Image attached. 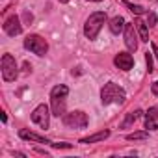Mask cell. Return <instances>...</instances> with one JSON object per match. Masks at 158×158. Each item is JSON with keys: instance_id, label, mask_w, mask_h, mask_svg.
Here are the masks:
<instances>
[{"instance_id": "1", "label": "cell", "mask_w": 158, "mask_h": 158, "mask_svg": "<svg viewBox=\"0 0 158 158\" xmlns=\"http://www.w3.org/2000/svg\"><path fill=\"white\" fill-rule=\"evenodd\" d=\"M67 95H69V88L60 84L54 86L50 91V110L52 115L56 117H63L65 115V104H67Z\"/></svg>"}, {"instance_id": "2", "label": "cell", "mask_w": 158, "mask_h": 158, "mask_svg": "<svg viewBox=\"0 0 158 158\" xmlns=\"http://www.w3.org/2000/svg\"><path fill=\"white\" fill-rule=\"evenodd\" d=\"M104 23H106V13H104V11H95V13H91V15L88 17V21H86V24H84V34H86V37H88L89 41L97 39V35H99V32H101V28H102Z\"/></svg>"}, {"instance_id": "3", "label": "cell", "mask_w": 158, "mask_h": 158, "mask_svg": "<svg viewBox=\"0 0 158 158\" xmlns=\"http://www.w3.org/2000/svg\"><path fill=\"white\" fill-rule=\"evenodd\" d=\"M127 99V93L121 86L108 82L104 84V88L101 89V102L102 104H112V102H123Z\"/></svg>"}, {"instance_id": "4", "label": "cell", "mask_w": 158, "mask_h": 158, "mask_svg": "<svg viewBox=\"0 0 158 158\" xmlns=\"http://www.w3.org/2000/svg\"><path fill=\"white\" fill-rule=\"evenodd\" d=\"M24 48H28L30 52H34L37 56H45L48 52V43H47L45 37H41L37 34H30L24 39Z\"/></svg>"}, {"instance_id": "5", "label": "cell", "mask_w": 158, "mask_h": 158, "mask_svg": "<svg viewBox=\"0 0 158 158\" xmlns=\"http://www.w3.org/2000/svg\"><path fill=\"white\" fill-rule=\"evenodd\" d=\"M61 119H63V125H65L67 128H86L88 123H89L88 115H86L82 110L69 112V114H65Z\"/></svg>"}, {"instance_id": "6", "label": "cell", "mask_w": 158, "mask_h": 158, "mask_svg": "<svg viewBox=\"0 0 158 158\" xmlns=\"http://www.w3.org/2000/svg\"><path fill=\"white\" fill-rule=\"evenodd\" d=\"M17 76H19V71H17L15 58L11 54H4L2 56V78L6 82H13Z\"/></svg>"}, {"instance_id": "7", "label": "cell", "mask_w": 158, "mask_h": 158, "mask_svg": "<svg viewBox=\"0 0 158 158\" xmlns=\"http://www.w3.org/2000/svg\"><path fill=\"white\" fill-rule=\"evenodd\" d=\"M32 121L37 125V127H41V128H48V125H50V108L47 106V104H39L34 112H32Z\"/></svg>"}, {"instance_id": "8", "label": "cell", "mask_w": 158, "mask_h": 158, "mask_svg": "<svg viewBox=\"0 0 158 158\" xmlns=\"http://www.w3.org/2000/svg\"><path fill=\"white\" fill-rule=\"evenodd\" d=\"M123 34H125V45H127V48H128L130 52H136V50H138V35H136L134 24H128V23H127Z\"/></svg>"}, {"instance_id": "9", "label": "cell", "mask_w": 158, "mask_h": 158, "mask_svg": "<svg viewBox=\"0 0 158 158\" xmlns=\"http://www.w3.org/2000/svg\"><path fill=\"white\" fill-rule=\"evenodd\" d=\"M4 32H6L8 35H11V37H15V35H21V32H23V26H21V21H19V17H17V15L10 17V19L4 23Z\"/></svg>"}, {"instance_id": "10", "label": "cell", "mask_w": 158, "mask_h": 158, "mask_svg": "<svg viewBox=\"0 0 158 158\" xmlns=\"http://www.w3.org/2000/svg\"><path fill=\"white\" fill-rule=\"evenodd\" d=\"M114 63H115V67L121 69V71H130L132 65H134V58H132V54H128V52H119V54L115 56Z\"/></svg>"}, {"instance_id": "11", "label": "cell", "mask_w": 158, "mask_h": 158, "mask_svg": "<svg viewBox=\"0 0 158 158\" xmlns=\"http://www.w3.org/2000/svg\"><path fill=\"white\" fill-rule=\"evenodd\" d=\"M19 136H21L23 139H26V141H35V143H45V145H50V143H52V141L47 139L45 136H39V134H35V132H32V130H28V128H21V130H19Z\"/></svg>"}, {"instance_id": "12", "label": "cell", "mask_w": 158, "mask_h": 158, "mask_svg": "<svg viewBox=\"0 0 158 158\" xmlns=\"http://www.w3.org/2000/svg\"><path fill=\"white\" fill-rule=\"evenodd\" d=\"M145 128L147 130H156L158 128V110L149 108L145 112Z\"/></svg>"}, {"instance_id": "13", "label": "cell", "mask_w": 158, "mask_h": 158, "mask_svg": "<svg viewBox=\"0 0 158 158\" xmlns=\"http://www.w3.org/2000/svg\"><path fill=\"white\" fill-rule=\"evenodd\" d=\"M125 19L121 17V15H117V17H114L112 21H110V32L112 34H121L123 30H125Z\"/></svg>"}, {"instance_id": "14", "label": "cell", "mask_w": 158, "mask_h": 158, "mask_svg": "<svg viewBox=\"0 0 158 158\" xmlns=\"http://www.w3.org/2000/svg\"><path fill=\"white\" fill-rule=\"evenodd\" d=\"M108 136H110V130H101V132H97V134H93V136L82 138L80 143H97V141H104Z\"/></svg>"}, {"instance_id": "15", "label": "cell", "mask_w": 158, "mask_h": 158, "mask_svg": "<svg viewBox=\"0 0 158 158\" xmlns=\"http://www.w3.org/2000/svg\"><path fill=\"white\" fill-rule=\"evenodd\" d=\"M136 30H138V34H139L141 41L149 43V32H147V24H145V23H141V21H138V23H136Z\"/></svg>"}, {"instance_id": "16", "label": "cell", "mask_w": 158, "mask_h": 158, "mask_svg": "<svg viewBox=\"0 0 158 158\" xmlns=\"http://www.w3.org/2000/svg\"><path fill=\"white\" fill-rule=\"evenodd\" d=\"M141 114H143L141 110H134V112H130V114L127 115V119L123 121V127H125V128H127V127H130V125H132L134 121H138V117H139Z\"/></svg>"}, {"instance_id": "17", "label": "cell", "mask_w": 158, "mask_h": 158, "mask_svg": "<svg viewBox=\"0 0 158 158\" xmlns=\"http://www.w3.org/2000/svg\"><path fill=\"white\" fill-rule=\"evenodd\" d=\"M134 15H143V13H147L145 11V8H141V6H138V4H132V2H128V0H125V2H123Z\"/></svg>"}, {"instance_id": "18", "label": "cell", "mask_w": 158, "mask_h": 158, "mask_svg": "<svg viewBox=\"0 0 158 158\" xmlns=\"http://www.w3.org/2000/svg\"><path fill=\"white\" fill-rule=\"evenodd\" d=\"M145 138H149V130H139V132H132V134L127 136L128 141H134V139H145Z\"/></svg>"}, {"instance_id": "19", "label": "cell", "mask_w": 158, "mask_h": 158, "mask_svg": "<svg viewBox=\"0 0 158 158\" xmlns=\"http://www.w3.org/2000/svg\"><path fill=\"white\" fill-rule=\"evenodd\" d=\"M145 61H147V71L149 73H152V54H145Z\"/></svg>"}, {"instance_id": "20", "label": "cell", "mask_w": 158, "mask_h": 158, "mask_svg": "<svg viewBox=\"0 0 158 158\" xmlns=\"http://www.w3.org/2000/svg\"><path fill=\"white\" fill-rule=\"evenodd\" d=\"M147 24H149V26H154V24H156V15L151 13V11L147 13Z\"/></svg>"}, {"instance_id": "21", "label": "cell", "mask_w": 158, "mask_h": 158, "mask_svg": "<svg viewBox=\"0 0 158 158\" xmlns=\"http://www.w3.org/2000/svg\"><path fill=\"white\" fill-rule=\"evenodd\" d=\"M50 145H52L54 149H71V147H73L71 143H50Z\"/></svg>"}, {"instance_id": "22", "label": "cell", "mask_w": 158, "mask_h": 158, "mask_svg": "<svg viewBox=\"0 0 158 158\" xmlns=\"http://www.w3.org/2000/svg\"><path fill=\"white\" fill-rule=\"evenodd\" d=\"M151 91H152V95H156V97H158V80L151 86Z\"/></svg>"}, {"instance_id": "23", "label": "cell", "mask_w": 158, "mask_h": 158, "mask_svg": "<svg viewBox=\"0 0 158 158\" xmlns=\"http://www.w3.org/2000/svg\"><path fill=\"white\" fill-rule=\"evenodd\" d=\"M151 47H152V54H154V58L158 60V47H156L154 43H151Z\"/></svg>"}, {"instance_id": "24", "label": "cell", "mask_w": 158, "mask_h": 158, "mask_svg": "<svg viewBox=\"0 0 158 158\" xmlns=\"http://www.w3.org/2000/svg\"><path fill=\"white\" fill-rule=\"evenodd\" d=\"M0 119H2V123H6V121H8V117H6V114H4V112L0 114Z\"/></svg>"}, {"instance_id": "25", "label": "cell", "mask_w": 158, "mask_h": 158, "mask_svg": "<svg viewBox=\"0 0 158 158\" xmlns=\"http://www.w3.org/2000/svg\"><path fill=\"white\" fill-rule=\"evenodd\" d=\"M88 2H102V0H88Z\"/></svg>"}, {"instance_id": "26", "label": "cell", "mask_w": 158, "mask_h": 158, "mask_svg": "<svg viewBox=\"0 0 158 158\" xmlns=\"http://www.w3.org/2000/svg\"><path fill=\"white\" fill-rule=\"evenodd\" d=\"M60 2H61V4H65V2H69V0H60Z\"/></svg>"}]
</instances>
